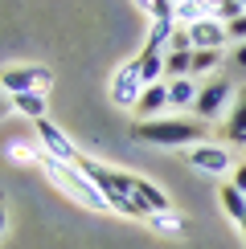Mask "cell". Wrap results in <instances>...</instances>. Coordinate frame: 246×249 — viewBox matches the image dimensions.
I'll return each instance as SVG.
<instances>
[{
	"label": "cell",
	"mask_w": 246,
	"mask_h": 249,
	"mask_svg": "<svg viewBox=\"0 0 246 249\" xmlns=\"http://www.w3.org/2000/svg\"><path fill=\"white\" fill-rule=\"evenodd\" d=\"M131 139L152 143V147H197V143H205V127L201 119H152V123H136Z\"/></svg>",
	"instance_id": "obj_1"
},
{
	"label": "cell",
	"mask_w": 246,
	"mask_h": 249,
	"mask_svg": "<svg viewBox=\"0 0 246 249\" xmlns=\"http://www.w3.org/2000/svg\"><path fill=\"white\" fill-rule=\"evenodd\" d=\"M37 163H41V172H45L62 192H70L74 200H82L86 209H95V213H111L107 196H102L95 184L78 172V163H62V160H54V155H45V151H37Z\"/></svg>",
	"instance_id": "obj_2"
},
{
	"label": "cell",
	"mask_w": 246,
	"mask_h": 249,
	"mask_svg": "<svg viewBox=\"0 0 246 249\" xmlns=\"http://www.w3.org/2000/svg\"><path fill=\"white\" fill-rule=\"evenodd\" d=\"M234 94H238V90L230 86V78H209V82L201 86L197 102H193V115H197L201 123H213V119H222Z\"/></svg>",
	"instance_id": "obj_3"
},
{
	"label": "cell",
	"mask_w": 246,
	"mask_h": 249,
	"mask_svg": "<svg viewBox=\"0 0 246 249\" xmlns=\"http://www.w3.org/2000/svg\"><path fill=\"white\" fill-rule=\"evenodd\" d=\"M49 86H54V70H49V66H13V70H0V90H4V94L49 90Z\"/></svg>",
	"instance_id": "obj_4"
},
{
	"label": "cell",
	"mask_w": 246,
	"mask_h": 249,
	"mask_svg": "<svg viewBox=\"0 0 246 249\" xmlns=\"http://www.w3.org/2000/svg\"><path fill=\"white\" fill-rule=\"evenodd\" d=\"M189 163L205 176H226V172L238 168L230 147H222V143H197V147H189Z\"/></svg>",
	"instance_id": "obj_5"
},
{
	"label": "cell",
	"mask_w": 246,
	"mask_h": 249,
	"mask_svg": "<svg viewBox=\"0 0 246 249\" xmlns=\"http://www.w3.org/2000/svg\"><path fill=\"white\" fill-rule=\"evenodd\" d=\"M140 94H144V78H140L136 57H131L127 66H119L115 78H111V102H115V107H131V110H136Z\"/></svg>",
	"instance_id": "obj_6"
},
{
	"label": "cell",
	"mask_w": 246,
	"mask_h": 249,
	"mask_svg": "<svg viewBox=\"0 0 246 249\" xmlns=\"http://www.w3.org/2000/svg\"><path fill=\"white\" fill-rule=\"evenodd\" d=\"M33 127H37V139H41V151H45V155H54V160H62V163H78V160H82L78 147H74V143H70L49 119L33 123Z\"/></svg>",
	"instance_id": "obj_7"
},
{
	"label": "cell",
	"mask_w": 246,
	"mask_h": 249,
	"mask_svg": "<svg viewBox=\"0 0 246 249\" xmlns=\"http://www.w3.org/2000/svg\"><path fill=\"white\" fill-rule=\"evenodd\" d=\"M164 107L168 102V82H156V86H144V94L136 102V123H152V119H164Z\"/></svg>",
	"instance_id": "obj_8"
},
{
	"label": "cell",
	"mask_w": 246,
	"mask_h": 249,
	"mask_svg": "<svg viewBox=\"0 0 246 249\" xmlns=\"http://www.w3.org/2000/svg\"><path fill=\"white\" fill-rule=\"evenodd\" d=\"M222 135L230 139V147H246V86H238V94H234L230 115L222 123Z\"/></svg>",
	"instance_id": "obj_9"
},
{
	"label": "cell",
	"mask_w": 246,
	"mask_h": 249,
	"mask_svg": "<svg viewBox=\"0 0 246 249\" xmlns=\"http://www.w3.org/2000/svg\"><path fill=\"white\" fill-rule=\"evenodd\" d=\"M127 184H131V192H136V200H140L152 216H156V213H172V200H168V196H164V188H156L152 180H144V176L131 172Z\"/></svg>",
	"instance_id": "obj_10"
},
{
	"label": "cell",
	"mask_w": 246,
	"mask_h": 249,
	"mask_svg": "<svg viewBox=\"0 0 246 249\" xmlns=\"http://www.w3.org/2000/svg\"><path fill=\"white\" fill-rule=\"evenodd\" d=\"M189 37H193V49H226V41H230V37H226V25L213 20V17L189 25Z\"/></svg>",
	"instance_id": "obj_11"
},
{
	"label": "cell",
	"mask_w": 246,
	"mask_h": 249,
	"mask_svg": "<svg viewBox=\"0 0 246 249\" xmlns=\"http://www.w3.org/2000/svg\"><path fill=\"white\" fill-rule=\"evenodd\" d=\"M218 204H222V213L230 216V221H246V192L242 188H234V184H222L218 188Z\"/></svg>",
	"instance_id": "obj_12"
},
{
	"label": "cell",
	"mask_w": 246,
	"mask_h": 249,
	"mask_svg": "<svg viewBox=\"0 0 246 249\" xmlns=\"http://www.w3.org/2000/svg\"><path fill=\"white\" fill-rule=\"evenodd\" d=\"M164 78L168 82L193 78V49H168V53H164Z\"/></svg>",
	"instance_id": "obj_13"
},
{
	"label": "cell",
	"mask_w": 246,
	"mask_h": 249,
	"mask_svg": "<svg viewBox=\"0 0 246 249\" xmlns=\"http://www.w3.org/2000/svg\"><path fill=\"white\" fill-rule=\"evenodd\" d=\"M136 66H140L144 86H156V82H164V53H156V49H140Z\"/></svg>",
	"instance_id": "obj_14"
},
{
	"label": "cell",
	"mask_w": 246,
	"mask_h": 249,
	"mask_svg": "<svg viewBox=\"0 0 246 249\" xmlns=\"http://www.w3.org/2000/svg\"><path fill=\"white\" fill-rule=\"evenodd\" d=\"M13 110H20L25 119L41 123V119H45V90H25V94H13Z\"/></svg>",
	"instance_id": "obj_15"
},
{
	"label": "cell",
	"mask_w": 246,
	"mask_h": 249,
	"mask_svg": "<svg viewBox=\"0 0 246 249\" xmlns=\"http://www.w3.org/2000/svg\"><path fill=\"white\" fill-rule=\"evenodd\" d=\"M197 94H201V86H197L193 78L168 82V102H172V107H193V102H197Z\"/></svg>",
	"instance_id": "obj_16"
},
{
	"label": "cell",
	"mask_w": 246,
	"mask_h": 249,
	"mask_svg": "<svg viewBox=\"0 0 246 249\" xmlns=\"http://www.w3.org/2000/svg\"><path fill=\"white\" fill-rule=\"evenodd\" d=\"M172 33H177V20H152L144 49H156V53H164V49H168V41H172Z\"/></svg>",
	"instance_id": "obj_17"
},
{
	"label": "cell",
	"mask_w": 246,
	"mask_h": 249,
	"mask_svg": "<svg viewBox=\"0 0 246 249\" xmlns=\"http://www.w3.org/2000/svg\"><path fill=\"white\" fill-rule=\"evenodd\" d=\"M140 13H148L152 20H177V4L172 0H136Z\"/></svg>",
	"instance_id": "obj_18"
},
{
	"label": "cell",
	"mask_w": 246,
	"mask_h": 249,
	"mask_svg": "<svg viewBox=\"0 0 246 249\" xmlns=\"http://www.w3.org/2000/svg\"><path fill=\"white\" fill-rule=\"evenodd\" d=\"M222 66V49H193V74H213Z\"/></svg>",
	"instance_id": "obj_19"
},
{
	"label": "cell",
	"mask_w": 246,
	"mask_h": 249,
	"mask_svg": "<svg viewBox=\"0 0 246 249\" xmlns=\"http://www.w3.org/2000/svg\"><path fill=\"white\" fill-rule=\"evenodd\" d=\"M238 17H246L242 0H218V4H213V20H222V25H230V20H238Z\"/></svg>",
	"instance_id": "obj_20"
},
{
	"label": "cell",
	"mask_w": 246,
	"mask_h": 249,
	"mask_svg": "<svg viewBox=\"0 0 246 249\" xmlns=\"http://www.w3.org/2000/svg\"><path fill=\"white\" fill-rule=\"evenodd\" d=\"M148 225H156L160 233H184V221L177 213H156V216H148Z\"/></svg>",
	"instance_id": "obj_21"
},
{
	"label": "cell",
	"mask_w": 246,
	"mask_h": 249,
	"mask_svg": "<svg viewBox=\"0 0 246 249\" xmlns=\"http://www.w3.org/2000/svg\"><path fill=\"white\" fill-rule=\"evenodd\" d=\"M226 37H230V41H238V45H246V17L230 20V25H226Z\"/></svg>",
	"instance_id": "obj_22"
},
{
	"label": "cell",
	"mask_w": 246,
	"mask_h": 249,
	"mask_svg": "<svg viewBox=\"0 0 246 249\" xmlns=\"http://www.w3.org/2000/svg\"><path fill=\"white\" fill-rule=\"evenodd\" d=\"M230 184H234V188H242V192H246V160H242L238 168L230 172Z\"/></svg>",
	"instance_id": "obj_23"
},
{
	"label": "cell",
	"mask_w": 246,
	"mask_h": 249,
	"mask_svg": "<svg viewBox=\"0 0 246 249\" xmlns=\"http://www.w3.org/2000/svg\"><path fill=\"white\" fill-rule=\"evenodd\" d=\"M230 66H238V70H246V45H238V49H234V53H230Z\"/></svg>",
	"instance_id": "obj_24"
},
{
	"label": "cell",
	"mask_w": 246,
	"mask_h": 249,
	"mask_svg": "<svg viewBox=\"0 0 246 249\" xmlns=\"http://www.w3.org/2000/svg\"><path fill=\"white\" fill-rule=\"evenodd\" d=\"M8 110H13V94H4V90H0V119H4Z\"/></svg>",
	"instance_id": "obj_25"
},
{
	"label": "cell",
	"mask_w": 246,
	"mask_h": 249,
	"mask_svg": "<svg viewBox=\"0 0 246 249\" xmlns=\"http://www.w3.org/2000/svg\"><path fill=\"white\" fill-rule=\"evenodd\" d=\"M4 225H8V209H4V200H0V233H4Z\"/></svg>",
	"instance_id": "obj_26"
},
{
	"label": "cell",
	"mask_w": 246,
	"mask_h": 249,
	"mask_svg": "<svg viewBox=\"0 0 246 249\" xmlns=\"http://www.w3.org/2000/svg\"><path fill=\"white\" fill-rule=\"evenodd\" d=\"M238 229H242V241H246V221H242V225H238Z\"/></svg>",
	"instance_id": "obj_27"
},
{
	"label": "cell",
	"mask_w": 246,
	"mask_h": 249,
	"mask_svg": "<svg viewBox=\"0 0 246 249\" xmlns=\"http://www.w3.org/2000/svg\"><path fill=\"white\" fill-rule=\"evenodd\" d=\"M172 4H189V0H172Z\"/></svg>",
	"instance_id": "obj_28"
},
{
	"label": "cell",
	"mask_w": 246,
	"mask_h": 249,
	"mask_svg": "<svg viewBox=\"0 0 246 249\" xmlns=\"http://www.w3.org/2000/svg\"><path fill=\"white\" fill-rule=\"evenodd\" d=\"M242 4H246V0H242Z\"/></svg>",
	"instance_id": "obj_29"
}]
</instances>
